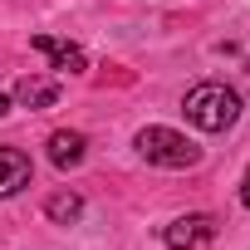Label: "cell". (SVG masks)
<instances>
[{
    "label": "cell",
    "mask_w": 250,
    "mask_h": 250,
    "mask_svg": "<svg viewBox=\"0 0 250 250\" xmlns=\"http://www.w3.org/2000/svg\"><path fill=\"white\" fill-rule=\"evenodd\" d=\"M133 147H138L143 162L167 167V172H182V167H196V162H201V147H196L187 133H177V128H157V123L133 138Z\"/></svg>",
    "instance_id": "obj_2"
},
{
    "label": "cell",
    "mask_w": 250,
    "mask_h": 250,
    "mask_svg": "<svg viewBox=\"0 0 250 250\" xmlns=\"http://www.w3.org/2000/svg\"><path fill=\"white\" fill-rule=\"evenodd\" d=\"M83 152H88V138H83L79 128H59V133H49V162H54L59 172L79 167Z\"/></svg>",
    "instance_id": "obj_6"
},
{
    "label": "cell",
    "mask_w": 250,
    "mask_h": 250,
    "mask_svg": "<svg viewBox=\"0 0 250 250\" xmlns=\"http://www.w3.org/2000/svg\"><path fill=\"white\" fill-rule=\"evenodd\" d=\"M54 69H64V74H83L88 69V54H83V44H74V40H54V35H35L30 40Z\"/></svg>",
    "instance_id": "obj_4"
},
{
    "label": "cell",
    "mask_w": 250,
    "mask_h": 250,
    "mask_svg": "<svg viewBox=\"0 0 250 250\" xmlns=\"http://www.w3.org/2000/svg\"><path fill=\"white\" fill-rule=\"evenodd\" d=\"M15 103H20V108H54V103H59V79L25 74V79L15 83Z\"/></svg>",
    "instance_id": "obj_7"
},
{
    "label": "cell",
    "mask_w": 250,
    "mask_h": 250,
    "mask_svg": "<svg viewBox=\"0 0 250 250\" xmlns=\"http://www.w3.org/2000/svg\"><path fill=\"white\" fill-rule=\"evenodd\" d=\"M182 113L196 123L201 133H226L230 123L240 118V93H235L230 83H216V79H206V83L187 88V98H182Z\"/></svg>",
    "instance_id": "obj_1"
},
{
    "label": "cell",
    "mask_w": 250,
    "mask_h": 250,
    "mask_svg": "<svg viewBox=\"0 0 250 250\" xmlns=\"http://www.w3.org/2000/svg\"><path fill=\"white\" fill-rule=\"evenodd\" d=\"M216 235V216L206 211H191V216H177L172 226H162V245L167 250H196Z\"/></svg>",
    "instance_id": "obj_3"
},
{
    "label": "cell",
    "mask_w": 250,
    "mask_h": 250,
    "mask_svg": "<svg viewBox=\"0 0 250 250\" xmlns=\"http://www.w3.org/2000/svg\"><path fill=\"white\" fill-rule=\"evenodd\" d=\"M240 206H250V167H245V177H240Z\"/></svg>",
    "instance_id": "obj_9"
},
{
    "label": "cell",
    "mask_w": 250,
    "mask_h": 250,
    "mask_svg": "<svg viewBox=\"0 0 250 250\" xmlns=\"http://www.w3.org/2000/svg\"><path fill=\"white\" fill-rule=\"evenodd\" d=\"M30 177H35V162H30L20 147H0V196L25 191V187H30Z\"/></svg>",
    "instance_id": "obj_5"
},
{
    "label": "cell",
    "mask_w": 250,
    "mask_h": 250,
    "mask_svg": "<svg viewBox=\"0 0 250 250\" xmlns=\"http://www.w3.org/2000/svg\"><path fill=\"white\" fill-rule=\"evenodd\" d=\"M44 216H49L54 226H74V221L83 216V196H79V191H54V196L44 201Z\"/></svg>",
    "instance_id": "obj_8"
},
{
    "label": "cell",
    "mask_w": 250,
    "mask_h": 250,
    "mask_svg": "<svg viewBox=\"0 0 250 250\" xmlns=\"http://www.w3.org/2000/svg\"><path fill=\"white\" fill-rule=\"evenodd\" d=\"M5 113H10V98H5V93H0V118H5Z\"/></svg>",
    "instance_id": "obj_10"
}]
</instances>
